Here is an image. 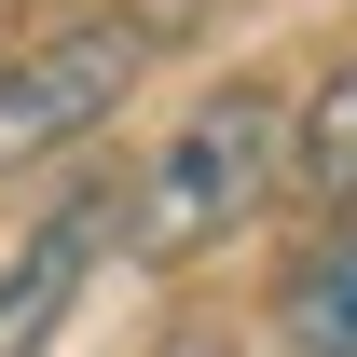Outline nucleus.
I'll return each instance as SVG.
<instances>
[{
    "mask_svg": "<svg viewBox=\"0 0 357 357\" xmlns=\"http://www.w3.org/2000/svg\"><path fill=\"white\" fill-rule=\"evenodd\" d=\"M124 248V192H69L28 220V248L0 261V357H42L69 316H83V275Z\"/></svg>",
    "mask_w": 357,
    "mask_h": 357,
    "instance_id": "nucleus-3",
    "label": "nucleus"
},
{
    "mask_svg": "<svg viewBox=\"0 0 357 357\" xmlns=\"http://www.w3.org/2000/svg\"><path fill=\"white\" fill-rule=\"evenodd\" d=\"M275 316H289V344H303V357H357V220L303 248V275H289V303H275Z\"/></svg>",
    "mask_w": 357,
    "mask_h": 357,
    "instance_id": "nucleus-5",
    "label": "nucleus"
},
{
    "mask_svg": "<svg viewBox=\"0 0 357 357\" xmlns=\"http://www.w3.org/2000/svg\"><path fill=\"white\" fill-rule=\"evenodd\" d=\"M110 14H124L137 42H178V28H206V14H220V0H110Z\"/></svg>",
    "mask_w": 357,
    "mask_h": 357,
    "instance_id": "nucleus-6",
    "label": "nucleus"
},
{
    "mask_svg": "<svg viewBox=\"0 0 357 357\" xmlns=\"http://www.w3.org/2000/svg\"><path fill=\"white\" fill-rule=\"evenodd\" d=\"M137 69H151V42H137L124 14H69L42 42H14L0 55V178L42 165V151H69V137H96L137 96Z\"/></svg>",
    "mask_w": 357,
    "mask_h": 357,
    "instance_id": "nucleus-2",
    "label": "nucleus"
},
{
    "mask_svg": "<svg viewBox=\"0 0 357 357\" xmlns=\"http://www.w3.org/2000/svg\"><path fill=\"white\" fill-rule=\"evenodd\" d=\"M275 206H316L330 234L357 220V55H330V69L289 96V192H275Z\"/></svg>",
    "mask_w": 357,
    "mask_h": 357,
    "instance_id": "nucleus-4",
    "label": "nucleus"
},
{
    "mask_svg": "<svg viewBox=\"0 0 357 357\" xmlns=\"http://www.w3.org/2000/svg\"><path fill=\"white\" fill-rule=\"evenodd\" d=\"M151 357H234V344H220V330H165Z\"/></svg>",
    "mask_w": 357,
    "mask_h": 357,
    "instance_id": "nucleus-7",
    "label": "nucleus"
},
{
    "mask_svg": "<svg viewBox=\"0 0 357 357\" xmlns=\"http://www.w3.org/2000/svg\"><path fill=\"white\" fill-rule=\"evenodd\" d=\"M275 192H289V83H220V96H192V124L124 192V248L137 261H192V248L248 234Z\"/></svg>",
    "mask_w": 357,
    "mask_h": 357,
    "instance_id": "nucleus-1",
    "label": "nucleus"
}]
</instances>
